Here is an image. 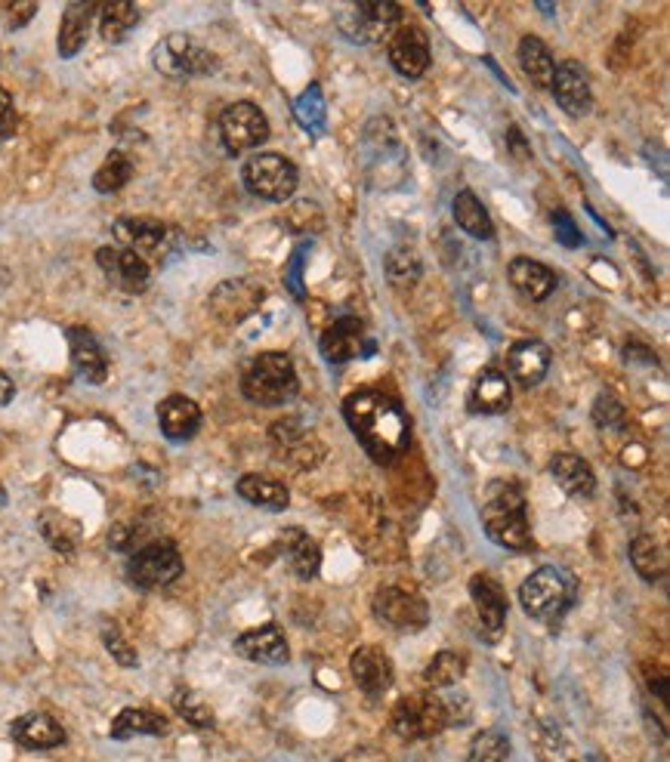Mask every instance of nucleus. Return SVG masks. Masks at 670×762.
Listing matches in <instances>:
<instances>
[{"label": "nucleus", "instance_id": "obj_1", "mask_svg": "<svg viewBox=\"0 0 670 762\" xmlns=\"http://www.w3.org/2000/svg\"><path fill=\"white\" fill-rule=\"evenodd\" d=\"M344 418L374 463L390 467L408 451V438H411L408 414L399 401L381 389H356L352 396H346Z\"/></svg>", "mask_w": 670, "mask_h": 762}, {"label": "nucleus", "instance_id": "obj_2", "mask_svg": "<svg viewBox=\"0 0 670 762\" xmlns=\"http://www.w3.org/2000/svg\"><path fill=\"white\" fill-rule=\"evenodd\" d=\"M482 525L486 534L498 546L523 553L531 549V525H528L526 512V494L519 491L516 482H491L486 491V504H482Z\"/></svg>", "mask_w": 670, "mask_h": 762}, {"label": "nucleus", "instance_id": "obj_3", "mask_svg": "<svg viewBox=\"0 0 670 762\" xmlns=\"http://www.w3.org/2000/svg\"><path fill=\"white\" fill-rule=\"evenodd\" d=\"M241 392H244V399L254 401V404L278 408V404H288V401L297 399L300 377H297L294 362L285 352H263L244 367Z\"/></svg>", "mask_w": 670, "mask_h": 762}, {"label": "nucleus", "instance_id": "obj_4", "mask_svg": "<svg viewBox=\"0 0 670 762\" xmlns=\"http://www.w3.org/2000/svg\"><path fill=\"white\" fill-rule=\"evenodd\" d=\"M452 726V704L439 691H417L393 707L390 728L405 741H427Z\"/></svg>", "mask_w": 670, "mask_h": 762}, {"label": "nucleus", "instance_id": "obj_5", "mask_svg": "<svg viewBox=\"0 0 670 762\" xmlns=\"http://www.w3.org/2000/svg\"><path fill=\"white\" fill-rule=\"evenodd\" d=\"M575 600H578L575 581L553 565L531 571L519 586V602L526 615L535 620H557L575 605Z\"/></svg>", "mask_w": 670, "mask_h": 762}, {"label": "nucleus", "instance_id": "obj_6", "mask_svg": "<svg viewBox=\"0 0 670 762\" xmlns=\"http://www.w3.org/2000/svg\"><path fill=\"white\" fill-rule=\"evenodd\" d=\"M152 65L164 77H207L219 72V59L201 40L192 35H174L161 37L152 50Z\"/></svg>", "mask_w": 670, "mask_h": 762}, {"label": "nucleus", "instance_id": "obj_7", "mask_svg": "<svg viewBox=\"0 0 670 762\" xmlns=\"http://www.w3.org/2000/svg\"><path fill=\"white\" fill-rule=\"evenodd\" d=\"M241 180L248 185V192L263 201H290L297 192V164L275 155V152H260L254 158H248L241 167Z\"/></svg>", "mask_w": 670, "mask_h": 762}, {"label": "nucleus", "instance_id": "obj_8", "mask_svg": "<svg viewBox=\"0 0 670 762\" xmlns=\"http://www.w3.org/2000/svg\"><path fill=\"white\" fill-rule=\"evenodd\" d=\"M182 574V556L174 541H152L128 559V581L136 590H161Z\"/></svg>", "mask_w": 670, "mask_h": 762}, {"label": "nucleus", "instance_id": "obj_9", "mask_svg": "<svg viewBox=\"0 0 670 762\" xmlns=\"http://www.w3.org/2000/svg\"><path fill=\"white\" fill-rule=\"evenodd\" d=\"M371 608H374L378 620H383L386 627H393L399 633H417L430 620L427 600L417 596L415 590H405V586H381L371 600Z\"/></svg>", "mask_w": 670, "mask_h": 762}, {"label": "nucleus", "instance_id": "obj_10", "mask_svg": "<svg viewBox=\"0 0 670 762\" xmlns=\"http://www.w3.org/2000/svg\"><path fill=\"white\" fill-rule=\"evenodd\" d=\"M402 19V7L393 0H362L346 7L340 28L359 44H381Z\"/></svg>", "mask_w": 670, "mask_h": 762}, {"label": "nucleus", "instance_id": "obj_11", "mask_svg": "<svg viewBox=\"0 0 670 762\" xmlns=\"http://www.w3.org/2000/svg\"><path fill=\"white\" fill-rule=\"evenodd\" d=\"M219 140L229 155L251 152L270 140V121L254 102H236L219 114Z\"/></svg>", "mask_w": 670, "mask_h": 762}, {"label": "nucleus", "instance_id": "obj_12", "mask_svg": "<svg viewBox=\"0 0 670 762\" xmlns=\"http://www.w3.org/2000/svg\"><path fill=\"white\" fill-rule=\"evenodd\" d=\"M96 263L118 291L143 293L152 281V266L128 247H99Z\"/></svg>", "mask_w": 670, "mask_h": 762}, {"label": "nucleus", "instance_id": "obj_13", "mask_svg": "<svg viewBox=\"0 0 670 762\" xmlns=\"http://www.w3.org/2000/svg\"><path fill=\"white\" fill-rule=\"evenodd\" d=\"M550 93L557 99V106L562 111H569L572 118L587 114L594 106V90H590V74L581 65L578 59H565L557 65L553 81H550Z\"/></svg>", "mask_w": 670, "mask_h": 762}, {"label": "nucleus", "instance_id": "obj_14", "mask_svg": "<svg viewBox=\"0 0 670 762\" xmlns=\"http://www.w3.org/2000/svg\"><path fill=\"white\" fill-rule=\"evenodd\" d=\"M111 235L121 247H128V251L145 259L152 254H164V247H167L174 232L155 217H118L115 226H111Z\"/></svg>", "mask_w": 670, "mask_h": 762}, {"label": "nucleus", "instance_id": "obj_15", "mask_svg": "<svg viewBox=\"0 0 670 762\" xmlns=\"http://www.w3.org/2000/svg\"><path fill=\"white\" fill-rule=\"evenodd\" d=\"M349 670L356 686L368 694V698H383L386 691L393 689L396 682V670L390 654L378 649V645H359L352 657H349Z\"/></svg>", "mask_w": 670, "mask_h": 762}, {"label": "nucleus", "instance_id": "obj_16", "mask_svg": "<svg viewBox=\"0 0 670 762\" xmlns=\"http://www.w3.org/2000/svg\"><path fill=\"white\" fill-rule=\"evenodd\" d=\"M322 355L327 364H346L359 359L362 352H371L374 346L364 337V325L356 315H344L322 334Z\"/></svg>", "mask_w": 670, "mask_h": 762}, {"label": "nucleus", "instance_id": "obj_17", "mask_svg": "<svg viewBox=\"0 0 670 762\" xmlns=\"http://www.w3.org/2000/svg\"><path fill=\"white\" fill-rule=\"evenodd\" d=\"M470 600L472 605H476V615H479L482 630H486V633L491 636V642H494L498 636L504 633V627H507V615H510L507 596H504L501 583L494 581L491 574H472Z\"/></svg>", "mask_w": 670, "mask_h": 762}, {"label": "nucleus", "instance_id": "obj_18", "mask_svg": "<svg viewBox=\"0 0 670 762\" xmlns=\"http://www.w3.org/2000/svg\"><path fill=\"white\" fill-rule=\"evenodd\" d=\"M65 337H69V352H72V364L74 371H77V377L93 383V386L109 380V359H106L99 340L93 337V330H87V327H69Z\"/></svg>", "mask_w": 670, "mask_h": 762}, {"label": "nucleus", "instance_id": "obj_19", "mask_svg": "<svg viewBox=\"0 0 670 762\" xmlns=\"http://www.w3.org/2000/svg\"><path fill=\"white\" fill-rule=\"evenodd\" d=\"M236 652L254 664H288V639L278 624H263L236 639Z\"/></svg>", "mask_w": 670, "mask_h": 762}, {"label": "nucleus", "instance_id": "obj_20", "mask_svg": "<svg viewBox=\"0 0 670 762\" xmlns=\"http://www.w3.org/2000/svg\"><path fill=\"white\" fill-rule=\"evenodd\" d=\"M260 303H263V288H256L251 281H226L211 293V312L226 325L244 322Z\"/></svg>", "mask_w": 670, "mask_h": 762}, {"label": "nucleus", "instance_id": "obj_21", "mask_svg": "<svg viewBox=\"0 0 670 762\" xmlns=\"http://www.w3.org/2000/svg\"><path fill=\"white\" fill-rule=\"evenodd\" d=\"M10 738L25 750H53L69 741L65 728L47 713H22L10 723Z\"/></svg>", "mask_w": 670, "mask_h": 762}, {"label": "nucleus", "instance_id": "obj_22", "mask_svg": "<svg viewBox=\"0 0 670 762\" xmlns=\"http://www.w3.org/2000/svg\"><path fill=\"white\" fill-rule=\"evenodd\" d=\"M390 62L402 77L417 81L420 74L430 69V40H427V35L420 28H402L399 35L390 40Z\"/></svg>", "mask_w": 670, "mask_h": 762}, {"label": "nucleus", "instance_id": "obj_23", "mask_svg": "<svg viewBox=\"0 0 670 762\" xmlns=\"http://www.w3.org/2000/svg\"><path fill=\"white\" fill-rule=\"evenodd\" d=\"M550 371V349L541 340H519L510 346L507 352V374L519 383L523 389H531L547 377Z\"/></svg>", "mask_w": 670, "mask_h": 762}, {"label": "nucleus", "instance_id": "obj_24", "mask_svg": "<svg viewBox=\"0 0 670 762\" xmlns=\"http://www.w3.org/2000/svg\"><path fill=\"white\" fill-rule=\"evenodd\" d=\"M513 404V389L510 377L501 367H486L470 392V411L472 414H507Z\"/></svg>", "mask_w": 670, "mask_h": 762}, {"label": "nucleus", "instance_id": "obj_25", "mask_svg": "<svg viewBox=\"0 0 670 762\" xmlns=\"http://www.w3.org/2000/svg\"><path fill=\"white\" fill-rule=\"evenodd\" d=\"M158 426L170 442H189L201 430V408L186 396H167L158 404Z\"/></svg>", "mask_w": 670, "mask_h": 762}, {"label": "nucleus", "instance_id": "obj_26", "mask_svg": "<svg viewBox=\"0 0 670 762\" xmlns=\"http://www.w3.org/2000/svg\"><path fill=\"white\" fill-rule=\"evenodd\" d=\"M278 549L285 553L294 578L300 581H312L319 574V565H322V546L315 544L309 537L303 528H285L282 537H278Z\"/></svg>", "mask_w": 670, "mask_h": 762}, {"label": "nucleus", "instance_id": "obj_27", "mask_svg": "<svg viewBox=\"0 0 670 762\" xmlns=\"http://www.w3.org/2000/svg\"><path fill=\"white\" fill-rule=\"evenodd\" d=\"M96 10H99V3H91V0H74L65 7L62 25H59V56L62 59H72L84 50Z\"/></svg>", "mask_w": 670, "mask_h": 762}, {"label": "nucleus", "instance_id": "obj_28", "mask_svg": "<svg viewBox=\"0 0 670 762\" xmlns=\"http://www.w3.org/2000/svg\"><path fill=\"white\" fill-rule=\"evenodd\" d=\"M507 275L510 285L523 293L526 300H535V303H541V300H547L550 293L557 291V275L550 273L543 263L531 259V256H516L510 263Z\"/></svg>", "mask_w": 670, "mask_h": 762}, {"label": "nucleus", "instance_id": "obj_29", "mask_svg": "<svg viewBox=\"0 0 670 762\" xmlns=\"http://www.w3.org/2000/svg\"><path fill=\"white\" fill-rule=\"evenodd\" d=\"M550 472L569 497H594L597 491V475L578 455H557L550 460Z\"/></svg>", "mask_w": 670, "mask_h": 762}, {"label": "nucleus", "instance_id": "obj_30", "mask_svg": "<svg viewBox=\"0 0 670 762\" xmlns=\"http://www.w3.org/2000/svg\"><path fill=\"white\" fill-rule=\"evenodd\" d=\"M272 448H275V455L282 457V460H294L300 470H312V457H309V445H315V438L309 436L307 430L297 423V420H288V423H275L272 426Z\"/></svg>", "mask_w": 670, "mask_h": 762}, {"label": "nucleus", "instance_id": "obj_31", "mask_svg": "<svg viewBox=\"0 0 670 762\" xmlns=\"http://www.w3.org/2000/svg\"><path fill=\"white\" fill-rule=\"evenodd\" d=\"M236 491L241 500H248V504H254V507L275 509V512L288 509L290 504V494L282 482H275V479H270V475H256V472H251V475H241Z\"/></svg>", "mask_w": 670, "mask_h": 762}, {"label": "nucleus", "instance_id": "obj_32", "mask_svg": "<svg viewBox=\"0 0 670 762\" xmlns=\"http://www.w3.org/2000/svg\"><path fill=\"white\" fill-rule=\"evenodd\" d=\"M519 65H523V72H526V77L535 84V87L550 90V81H553V72H557V62H553V53H550V47L543 44L541 37L526 35L523 40H519Z\"/></svg>", "mask_w": 670, "mask_h": 762}, {"label": "nucleus", "instance_id": "obj_33", "mask_svg": "<svg viewBox=\"0 0 670 762\" xmlns=\"http://www.w3.org/2000/svg\"><path fill=\"white\" fill-rule=\"evenodd\" d=\"M99 37L106 44H121L128 35L140 25V7L128 0H115V3H99Z\"/></svg>", "mask_w": 670, "mask_h": 762}, {"label": "nucleus", "instance_id": "obj_34", "mask_svg": "<svg viewBox=\"0 0 670 762\" xmlns=\"http://www.w3.org/2000/svg\"><path fill=\"white\" fill-rule=\"evenodd\" d=\"M454 222L467 232V235L472 238H482V241H489V238H494V222H491L489 210H486V204L472 195L470 189H460L457 195H454Z\"/></svg>", "mask_w": 670, "mask_h": 762}, {"label": "nucleus", "instance_id": "obj_35", "mask_svg": "<svg viewBox=\"0 0 670 762\" xmlns=\"http://www.w3.org/2000/svg\"><path fill=\"white\" fill-rule=\"evenodd\" d=\"M37 528H40L44 541L53 546L56 553H74L77 544H81V537H84L81 522L72 519V516H65V512H59V509H47L37 519Z\"/></svg>", "mask_w": 670, "mask_h": 762}, {"label": "nucleus", "instance_id": "obj_36", "mask_svg": "<svg viewBox=\"0 0 670 762\" xmlns=\"http://www.w3.org/2000/svg\"><path fill=\"white\" fill-rule=\"evenodd\" d=\"M167 719L161 713L145 707H124L111 719V738L115 741H130L136 735H164Z\"/></svg>", "mask_w": 670, "mask_h": 762}, {"label": "nucleus", "instance_id": "obj_37", "mask_svg": "<svg viewBox=\"0 0 670 762\" xmlns=\"http://www.w3.org/2000/svg\"><path fill=\"white\" fill-rule=\"evenodd\" d=\"M631 563H634L636 574L649 583L665 581V574H668V553L649 534H639L631 541Z\"/></svg>", "mask_w": 670, "mask_h": 762}, {"label": "nucleus", "instance_id": "obj_38", "mask_svg": "<svg viewBox=\"0 0 670 762\" xmlns=\"http://www.w3.org/2000/svg\"><path fill=\"white\" fill-rule=\"evenodd\" d=\"M133 180V161H130L124 152H109V158L99 164V170L93 173V189L99 192V195H115V192H121L128 182Z\"/></svg>", "mask_w": 670, "mask_h": 762}, {"label": "nucleus", "instance_id": "obj_39", "mask_svg": "<svg viewBox=\"0 0 670 762\" xmlns=\"http://www.w3.org/2000/svg\"><path fill=\"white\" fill-rule=\"evenodd\" d=\"M420 273H423V263L411 247H393L386 254V278H390L393 288H399V291L415 288Z\"/></svg>", "mask_w": 670, "mask_h": 762}, {"label": "nucleus", "instance_id": "obj_40", "mask_svg": "<svg viewBox=\"0 0 670 762\" xmlns=\"http://www.w3.org/2000/svg\"><path fill=\"white\" fill-rule=\"evenodd\" d=\"M464 670H467L464 654L439 652L433 661H430V667L423 670V679H427L433 689H452V686H457V682L464 679Z\"/></svg>", "mask_w": 670, "mask_h": 762}, {"label": "nucleus", "instance_id": "obj_41", "mask_svg": "<svg viewBox=\"0 0 670 762\" xmlns=\"http://www.w3.org/2000/svg\"><path fill=\"white\" fill-rule=\"evenodd\" d=\"M170 704H174V710L180 713V719H186L189 726H195V728L217 726V716H214L211 704H204L199 694H195L192 689H186V686H180V689L174 691Z\"/></svg>", "mask_w": 670, "mask_h": 762}, {"label": "nucleus", "instance_id": "obj_42", "mask_svg": "<svg viewBox=\"0 0 670 762\" xmlns=\"http://www.w3.org/2000/svg\"><path fill=\"white\" fill-rule=\"evenodd\" d=\"M510 760V738L498 728H486L470 741L467 762H507Z\"/></svg>", "mask_w": 670, "mask_h": 762}, {"label": "nucleus", "instance_id": "obj_43", "mask_svg": "<svg viewBox=\"0 0 670 762\" xmlns=\"http://www.w3.org/2000/svg\"><path fill=\"white\" fill-rule=\"evenodd\" d=\"M297 118L300 124L309 130V133H322L325 130V96H322V87L319 84H309L303 96L297 99Z\"/></svg>", "mask_w": 670, "mask_h": 762}, {"label": "nucleus", "instance_id": "obj_44", "mask_svg": "<svg viewBox=\"0 0 670 762\" xmlns=\"http://www.w3.org/2000/svg\"><path fill=\"white\" fill-rule=\"evenodd\" d=\"M103 642H106L109 654L121 667H130V670L140 667V654H136V649L121 636V630H118L115 624H106V627H103Z\"/></svg>", "mask_w": 670, "mask_h": 762}, {"label": "nucleus", "instance_id": "obj_45", "mask_svg": "<svg viewBox=\"0 0 670 762\" xmlns=\"http://www.w3.org/2000/svg\"><path fill=\"white\" fill-rule=\"evenodd\" d=\"M594 423H597L599 430H621L624 426V408H621V401L612 392H602L594 401Z\"/></svg>", "mask_w": 670, "mask_h": 762}, {"label": "nucleus", "instance_id": "obj_46", "mask_svg": "<svg viewBox=\"0 0 670 762\" xmlns=\"http://www.w3.org/2000/svg\"><path fill=\"white\" fill-rule=\"evenodd\" d=\"M0 16H3L10 32H16V28H25V25L37 16V3H28V0H7V3H0Z\"/></svg>", "mask_w": 670, "mask_h": 762}, {"label": "nucleus", "instance_id": "obj_47", "mask_svg": "<svg viewBox=\"0 0 670 762\" xmlns=\"http://www.w3.org/2000/svg\"><path fill=\"white\" fill-rule=\"evenodd\" d=\"M16 130V106H13V96L0 87V143L10 140Z\"/></svg>", "mask_w": 670, "mask_h": 762}, {"label": "nucleus", "instance_id": "obj_48", "mask_svg": "<svg viewBox=\"0 0 670 762\" xmlns=\"http://www.w3.org/2000/svg\"><path fill=\"white\" fill-rule=\"evenodd\" d=\"M553 229H557V238H560L565 247H578V244H581L578 226L572 222V217H569L565 210H560V214H553Z\"/></svg>", "mask_w": 670, "mask_h": 762}, {"label": "nucleus", "instance_id": "obj_49", "mask_svg": "<svg viewBox=\"0 0 670 762\" xmlns=\"http://www.w3.org/2000/svg\"><path fill=\"white\" fill-rule=\"evenodd\" d=\"M300 266H303V251H297L294 259H290V266L285 269V285L294 291L297 300H303V281H300V273H303V269H300Z\"/></svg>", "mask_w": 670, "mask_h": 762}, {"label": "nucleus", "instance_id": "obj_50", "mask_svg": "<svg viewBox=\"0 0 670 762\" xmlns=\"http://www.w3.org/2000/svg\"><path fill=\"white\" fill-rule=\"evenodd\" d=\"M13 399H16V383H13V377L0 367V408H3V404H10Z\"/></svg>", "mask_w": 670, "mask_h": 762}, {"label": "nucleus", "instance_id": "obj_51", "mask_svg": "<svg viewBox=\"0 0 670 762\" xmlns=\"http://www.w3.org/2000/svg\"><path fill=\"white\" fill-rule=\"evenodd\" d=\"M0 504H7V491H3V485H0Z\"/></svg>", "mask_w": 670, "mask_h": 762}]
</instances>
